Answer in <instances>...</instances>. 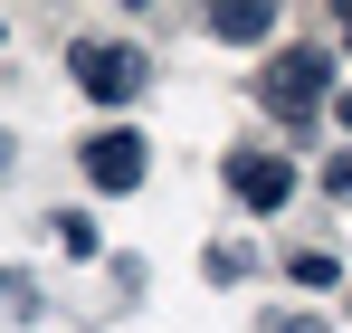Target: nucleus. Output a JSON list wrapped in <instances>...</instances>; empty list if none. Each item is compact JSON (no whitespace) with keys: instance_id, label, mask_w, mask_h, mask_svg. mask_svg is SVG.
I'll list each match as a JSON object with an SVG mask.
<instances>
[{"instance_id":"9","label":"nucleus","mask_w":352,"mask_h":333,"mask_svg":"<svg viewBox=\"0 0 352 333\" xmlns=\"http://www.w3.org/2000/svg\"><path fill=\"white\" fill-rule=\"evenodd\" d=\"M333 191H343V200H352V153H343V162H333Z\"/></svg>"},{"instance_id":"2","label":"nucleus","mask_w":352,"mask_h":333,"mask_svg":"<svg viewBox=\"0 0 352 333\" xmlns=\"http://www.w3.org/2000/svg\"><path fill=\"white\" fill-rule=\"evenodd\" d=\"M257 96H267L276 114H314L324 96H333V57H324V48H286L267 76H257Z\"/></svg>"},{"instance_id":"7","label":"nucleus","mask_w":352,"mask_h":333,"mask_svg":"<svg viewBox=\"0 0 352 333\" xmlns=\"http://www.w3.org/2000/svg\"><path fill=\"white\" fill-rule=\"evenodd\" d=\"M48 228H58V248H67V257H96V219H86V210H58Z\"/></svg>"},{"instance_id":"4","label":"nucleus","mask_w":352,"mask_h":333,"mask_svg":"<svg viewBox=\"0 0 352 333\" xmlns=\"http://www.w3.org/2000/svg\"><path fill=\"white\" fill-rule=\"evenodd\" d=\"M229 191L248 210H286L295 200V153H229Z\"/></svg>"},{"instance_id":"6","label":"nucleus","mask_w":352,"mask_h":333,"mask_svg":"<svg viewBox=\"0 0 352 333\" xmlns=\"http://www.w3.org/2000/svg\"><path fill=\"white\" fill-rule=\"evenodd\" d=\"M0 314H10V324H29V314H38V286L19 277V267H0Z\"/></svg>"},{"instance_id":"12","label":"nucleus","mask_w":352,"mask_h":333,"mask_svg":"<svg viewBox=\"0 0 352 333\" xmlns=\"http://www.w3.org/2000/svg\"><path fill=\"white\" fill-rule=\"evenodd\" d=\"M343 39H352V10H343Z\"/></svg>"},{"instance_id":"11","label":"nucleus","mask_w":352,"mask_h":333,"mask_svg":"<svg viewBox=\"0 0 352 333\" xmlns=\"http://www.w3.org/2000/svg\"><path fill=\"white\" fill-rule=\"evenodd\" d=\"M333 124H352V96H333Z\"/></svg>"},{"instance_id":"5","label":"nucleus","mask_w":352,"mask_h":333,"mask_svg":"<svg viewBox=\"0 0 352 333\" xmlns=\"http://www.w3.org/2000/svg\"><path fill=\"white\" fill-rule=\"evenodd\" d=\"M210 39L257 48V39H276V10H267V0H229V10H210Z\"/></svg>"},{"instance_id":"1","label":"nucleus","mask_w":352,"mask_h":333,"mask_svg":"<svg viewBox=\"0 0 352 333\" xmlns=\"http://www.w3.org/2000/svg\"><path fill=\"white\" fill-rule=\"evenodd\" d=\"M67 76H76L96 105H133L143 76H153V57L133 48V39H67Z\"/></svg>"},{"instance_id":"3","label":"nucleus","mask_w":352,"mask_h":333,"mask_svg":"<svg viewBox=\"0 0 352 333\" xmlns=\"http://www.w3.org/2000/svg\"><path fill=\"white\" fill-rule=\"evenodd\" d=\"M143 162H153V153H143V133H133V124L86 133V181H96V191H143Z\"/></svg>"},{"instance_id":"10","label":"nucleus","mask_w":352,"mask_h":333,"mask_svg":"<svg viewBox=\"0 0 352 333\" xmlns=\"http://www.w3.org/2000/svg\"><path fill=\"white\" fill-rule=\"evenodd\" d=\"M276 333H333V324H314V314H295V324H276Z\"/></svg>"},{"instance_id":"8","label":"nucleus","mask_w":352,"mask_h":333,"mask_svg":"<svg viewBox=\"0 0 352 333\" xmlns=\"http://www.w3.org/2000/svg\"><path fill=\"white\" fill-rule=\"evenodd\" d=\"M200 267H210V277H219V286H238V277H248V267H257V257H248V248H210Z\"/></svg>"}]
</instances>
